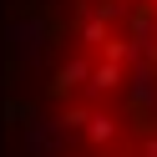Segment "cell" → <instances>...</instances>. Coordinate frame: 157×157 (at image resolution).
Segmentation results:
<instances>
[{
    "mask_svg": "<svg viewBox=\"0 0 157 157\" xmlns=\"http://www.w3.org/2000/svg\"><path fill=\"white\" fill-rule=\"evenodd\" d=\"M41 117L46 157H157V0H66Z\"/></svg>",
    "mask_w": 157,
    "mask_h": 157,
    "instance_id": "1",
    "label": "cell"
}]
</instances>
